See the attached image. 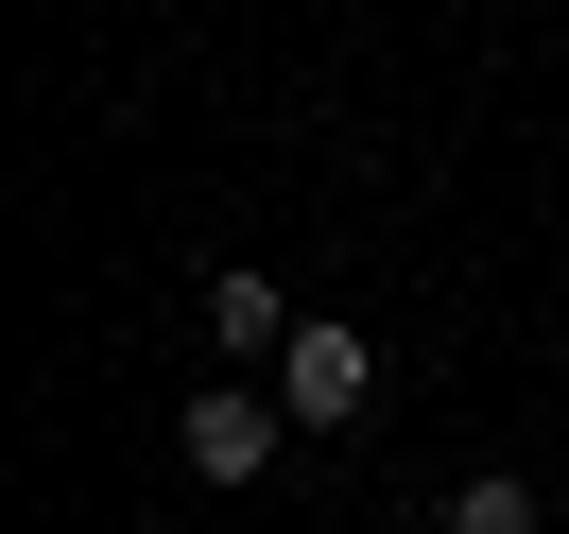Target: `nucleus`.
Listing matches in <instances>:
<instances>
[{"label": "nucleus", "instance_id": "f03ea898", "mask_svg": "<svg viewBox=\"0 0 569 534\" xmlns=\"http://www.w3.org/2000/svg\"><path fill=\"white\" fill-rule=\"evenodd\" d=\"M277 396H293V431H346L362 396H380V345H362V328H293V345H277Z\"/></svg>", "mask_w": 569, "mask_h": 534}, {"label": "nucleus", "instance_id": "20e7f679", "mask_svg": "<svg viewBox=\"0 0 569 534\" xmlns=\"http://www.w3.org/2000/svg\"><path fill=\"white\" fill-rule=\"evenodd\" d=\"M449 534H552V517H535L518 465H483V483H449Z\"/></svg>", "mask_w": 569, "mask_h": 534}, {"label": "nucleus", "instance_id": "f257e3e1", "mask_svg": "<svg viewBox=\"0 0 569 534\" xmlns=\"http://www.w3.org/2000/svg\"><path fill=\"white\" fill-rule=\"evenodd\" d=\"M173 449H190V483H259V465L293 449V396H259V380H208L173 414Z\"/></svg>", "mask_w": 569, "mask_h": 534}, {"label": "nucleus", "instance_id": "7ed1b4c3", "mask_svg": "<svg viewBox=\"0 0 569 534\" xmlns=\"http://www.w3.org/2000/svg\"><path fill=\"white\" fill-rule=\"evenodd\" d=\"M293 328H311V311H293L277 276H208V345H224V362H277Z\"/></svg>", "mask_w": 569, "mask_h": 534}]
</instances>
